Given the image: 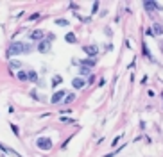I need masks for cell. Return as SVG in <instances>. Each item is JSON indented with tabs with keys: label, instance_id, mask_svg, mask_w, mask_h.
<instances>
[{
	"label": "cell",
	"instance_id": "obj_1",
	"mask_svg": "<svg viewBox=\"0 0 163 157\" xmlns=\"http://www.w3.org/2000/svg\"><path fill=\"white\" fill-rule=\"evenodd\" d=\"M31 52H32V47H31V45L18 41V43H13L11 47L7 48V57H13V55H20V54H31Z\"/></svg>",
	"mask_w": 163,
	"mask_h": 157
},
{
	"label": "cell",
	"instance_id": "obj_2",
	"mask_svg": "<svg viewBox=\"0 0 163 157\" xmlns=\"http://www.w3.org/2000/svg\"><path fill=\"white\" fill-rule=\"evenodd\" d=\"M36 145H38V148H41V150H50V148H52V141H50L49 138H38Z\"/></svg>",
	"mask_w": 163,
	"mask_h": 157
},
{
	"label": "cell",
	"instance_id": "obj_3",
	"mask_svg": "<svg viewBox=\"0 0 163 157\" xmlns=\"http://www.w3.org/2000/svg\"><path fill=\"white\" fill-rule=\"evenodd\" d=\"M83 50L88 54V57H90V59H95V55H97V52H99L95 45H86V47H84Z\"/></svg>",
	"mask_w": 163,
	"mask_h": 157
},
{
	"label": "cell",
	"instance_id": "obj_4",
	"mask_svg": "<svg viewBox=\"0 0 163 157\" xmlns=\"http://www.w3.org/2000/svg\"><path fill=\"white\" fill-rule=\"evenodd\" d=\"M38 50L41 52V54H47V52H50V41H39V45H38Z\"/></svg>",
	"mask_w": 163,
	"mask_h": 157
},
{
	"label": "cell",
	"instance_id": "obj_5",
	"mask_svg": "<svg viewBox=\"0 0 163 157\" xmlns=\"http://www.w3.org/2000/svg\"><path fill=\"white\" fill-rule=\"evenodd\" d=\"M144 7H145L147 11H154V9H161V6H159L158 2H152V0H145V2H144Z\"/></svg>",
	"mask_w": 163,
	"mask_h": 157
},
{
	"label": "cell",
	"instance_id": "obj_6",
	"mask_svg": "<svg viewBox=\"0 0 163 157\" xmlns=\"http://www.w3.org/2000/svg\"><path fill=\"white\" fill-rule=\"evenodd\" d=\"M63 98H66V97H65V91H63V89H61V91H56V93L52 95L50 102H52V104H59V102H61Z\"/></svg>",
	"mask_w": 163,
	"mask_h": 157
},
{
	"label": "cell",
	"instance_id": "obj_7",
	"mask_svg": "<svg viewBox=\"0 0 163 157\" xmlns=\"http://www.w3.org/2000/svg\"><path fill=\"white\" fill-rule=\"evenodd\" d=\"M43 34H45V32L38 29V31H32V32L29 34V38H31V39H34V41H43Z\"/></svg>",
	"mask_w": 163,
	"mask_h": 157
},
{
	"label": "cell",
	"instance_id": "obj_8",
	"mask_svg": "<svg viewBox=\"0 0 163 157\" xmlns=\"http://www.w3.org/2000/svg\"><path fill=\"white\" fill-rule=\"evenodd\" d=\"M79 64L84 66V68H91V66H95L97 63H95V59H90V57H88V59H84V61H79Z\"/></svg>",
	"mask_w": 163,
	"mask_h": 157
},
{
	"label": "cell",
	"instance_id": "obj_9",
	"mask_svg": "<svg viewBox=\"0 0 163 157\" xmlns=\"http://www.w3.org/2000/svg\"><path fill=\"white\" fill-rule=\"evenodd\" d=\"M72 86H74L75 89H81V87L84 86V80H83V79H79V77H75V79L72 80Z\"/></svg>",
	"mask_w": 163,
	"mask_h": 157
},
{
	"label": "cell",
	"instance_id": "obj_10",
	"mask_svg": "<svg viewBox=\"0 0 163 157\" xmlns=\"http://www.w3.org/2000/svg\"><path fill=\"white\" fill-rule=\"evenodd\" d=\"M152 34H154V36H159V34H163V27H161L159 23H154V25H152Z\"/></svg>",
	"mask_w": 163,
	"mask_h": 157
},
{
	"label": "cell",
	"instance_id": "obj_11",
	"mask_svg": "<svg viewBox=\"0 0 163 157\" xmlns=\"http://www.w3.org/2000/svg\"><path fill=\"white\" fill-rule=\"evenodd\" d=\"M65 39H66V43H77V38H75V34H72V32H68V34L65 36Z\"/></svg>",
	"mask_w": 163,
	"mask_h": 157
},
{
	"label": "cell",
	"instance_id": "obj_12",
	"mask_svg": "<svg viewBox=\"0 0 163 157\" xmlns=\"http://www.w3.org/2000/svg\"><path fill=\"white\" fill-rule=\"evenodd\" d=\"M20 66H22V63H20V61H16V59L9 63V68H11V70H18V72H20Z\"/></svg>",
	"mask_w": 163,
	"mask_h": 157
},
{
	"label": "cell",
	"instance_id": "obj_13",
	"mask_svg": "<svg viewBox=\"0 0 163 157\" xmlns=\"http://www.w3.org/2000/svg\"><path fill=\"white\" fill-rule=\"evenodd\" d=\"M16 77H18V80H29V75H27L25 72H22V70L16 73Z\"/></svg>",
	"mask_w": 163,
	"mask_h": 157
},
{
	"label": "cell",
	"instance_id": "obj_14",
	"mask_svg": "<svg viewBox=\"0 0 163 157\" xmlns=\"http://www.w3.org/2000/svg\"><path fill=\"white\" fill-rule=\"evenodd\" d=\"M27 75H29V80H32V82L38 80V73L36 72H27Z\"/></svg>",
	"mask_w": 163,
	"mask_h": 157
},
{
	"label": "cell",
	"instance_id": "obj_15",
	"mask_svg": "<svg viewBox=\"0 0 163 157\" xmlns=\"http://www.w3.org/2000/svg\"><path fill=\"white\" fill-rule=\"evenodd\" d=\"M56 25H61V27H66V25H68V20H56Z\"/></svg>",
	"mask_w": 163,
	"mask_h": 157
},
{
	"label": "cell",
	"instance_id": "obj_16",
	"mask_svg": "<svg viewBox=\"0 0 163 157\" xmlns=\"http://www.w3.org/2000/svg\"><path fill=\"white\" fill-rule=\"evenodd\" d=\"M74 100H75V95L72 93V95H68V97L65 98V104H70V102H74Z\"/></svg>",
	"mask_w": 163,
	"mask_h": 157
},
{
	"label": "cell",
	"instance_id": "obj_17",
	"mask_svg": "<svg viewBox=\"0 0 163 157\" xmlns=\"http://www.w3.org/2000/svg\"><path fill=\"white\" fill-rule=\"evenodd\" d=\"M59 82H61V77H59V75H56V77L52 79V86H57Z\"/></svg>",
	"mask_w": 163,
	"mask_h": 157
},
{
	"label": "cell",
	"instance_id": "obj_18",
	"mask_svg": "<svg viewBox=\"0 0 163 157\" xmlns=\"http://www.w3.org/2000/svg\"><path fill=\"white\" fill-rule=\"evenodd\" d=\"M81 73H83V75H88V73H90V68H84V66H81Z\"/></svg>",
	"mask_w": 163,
	"mask_h": 157
},
{
	"label": "cell",
	"instance_id": "obj_19",
	"mask_svg": "<svg viewBox=\"0 0 163 157\" xmlns=\"http://www.w3.org/2000/svg\"><path fill=\"white\" fill-rule=\"evenodd\" d=\"M11 130H13V132L16 134V136H18V134H20V130H18V127H16V125H11Z\"/></svg>",
	"mask_w": 163,
	"mask_h": 157
},
{
	"label": "cell",
	"instance_id": "obj_20",
	"mask_svg": "<svg viewBox=\"0 0 163 157\" xmlns=\"http://www.w3.org/2000/svg\"><path fill=\"white\" fill-rule=\"evenodd\" d=\"M93 82H95V77L90 75V77H88V84H93Z\"/></svg>",
	"mask_w": 163,
	"mask_h": 157
},
{
	"label": "cell",
	"instance_id": "obj_21",
	"mask_svg": "<svg viewBox=\"0 0 163 157\" xmlns=\"http://www.w3.org/2000/svg\"><path fill=\"white\" fill-rule=\"evenodd\" d=\"M118 139H120V136H118V138H115V139H113V146H116V145H118Z\"/></svg>",
	"mask_w": 163,
	"mask_h": 157
}]
</instances>
